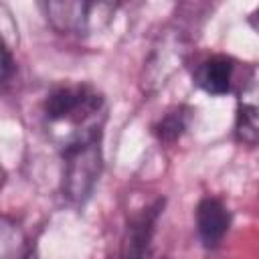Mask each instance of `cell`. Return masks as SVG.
I'll list each match as a JSON object with an SVG mask.
<instances>
[{
    "label": "cell",
    "mask_w": 259,
    "mask_h": 259,
    "mask_svg": "<svg viewBox=\"0 0 259 259\" xmlns=\"http://www.w3.org/2000/svg\"><path fill=\"white\" fill-rule=\"evenodd\" d=\"M105 111L103 95L87 83L57 85L42 103L47 132L59 148L87 138H101Z\"/></svg>",
    "instance_id": "cell-1"
},
{
    "label": "cell",
    "mask_w": 259,
    "mask_h": 259,
    "mask_svg": "<svg viewBox=\"0 0 259 259\" xmlns=\"http://www.w3.org/2000/svg\"><path fill=\"white\" fill-rule=\"evenodd\" d=\"M61 192L71 204H83L101 174V138H87L61 148Z\"/></svg>",
    "instance_id": "cell-2"
},
{
    "label": "cell",
    "mask_w": 259,
    "mask_h": 259,
    "mask_svg": "<svg viewBox=\"0 0 259 259\" xmlns=\"http://www.w3.org/2000/svg\"><path fill=\"white\" fill-rule=\"evenodd\" d=\"M42 8L51 26L63 34H85L99 22L95 16L107 20L115 10L111 4L103 2H47Z\"/></svg>",
    "instance_id": "cell-3"
},
{
    "label": "cell",
    "mask_w": 259,
    "mask_h": 259,
    "mask_svg": "<svg viewBox=\"0 0 259 259\" xmlns=\"http://www.w3.org/2000/svg\"><path fill=\"white\" fill-rule=\"evenodd\" d=\"M164 210V198H156L154 202L140 208L136 214L127 219L123 229L119 259H148L152 237L156 231V223Z\"/></svg>",
    "instance_id": "cell-4"
},
{
    "label": "cell",
    "mask_w": 259,
    "mask_h": 259,
    "mask_svg": "<svg viewBox=\"0 0 259 259\" xmlns=\"http://www.w3.org/2000/svg\"><path fill=\"white\" fill-rule=\"evenodd\" d=\"M231 227V212L217 196H204L196 206V231L206 249H214Z\"/></svg>",
    "instance_id": "cell-5"
},
{
    "label": "cell",
    "mask_w": 259,
    "mask_h": 259,
    "mask_svg": "<svg viewBox=\"0 0 259 259\" xmlns=\"http://www.w3.org/2000/svg\"><path fill=\"white\" fill-rule=\"evenodd\" d=\"M235 63L227 55H212L198 63L194 71V83L208 95H225L231 89Z\"/></svg>",
    "instance_id": "cell-6"
},
{
    "label": "cell",
    "mask_w": 259,
    "mask_h": 259,
    "mask_svg": "<svg viewBox=\"0 0 259 259\" xmlns=\"http://www.w3.org/2000/svg\"><path fill=\"white\" fill-rule=\"evenodd\" d=\"M235 132H237L239 142H243L247 146L257 144L259 125H257V81H255V73H251V77L247 79V85L239 93Z\"/></svg>",
    "instance_id": "cell-7"
},
{
    "label": "cell",
    "mask_w": 259,
    "mask_h": 259,
    "mask_svg": "<svg viewBox=\"0 0 259 259\" xmlns=\"http://www.w3.org/2000/svg\"><path fill=\"white\" fill-rule=\"evenodd\" d=\"M30 239L10 217L0 214V259H28Z\"/></svg>",
    "instance_id": "cell-8"
},
{
    "label": "cell",
    "mask_w": 259,
    "mask_h": 259,
    "mask_svg": "<svg viewBox=\"0 0 259 259\" xmlns=\"http://www.w3.org/2000/svg\"><path fill=\"white\" fill-rule=\"evenodd\" d=\"M190 113L192 109L188 105H178L170 111H166V115L154 125V134L160 142H176L184 130L188 127V121H190Z\"/></svg>",
    "instance_id": "cell-9"
},
{
    "label": "cell",
    "mask_w": 259,
    "mask_h": 259,
    "mask_svg": "<svg viewBox=\"0 0 259 259\" xmlns=\"http://www.w3.org/2000/svg\"><path fill=\"white\" fill-rule=\"evenodd\" d=\"M14 73V59H12V53L8 51L2 34H0V83L10 79Z\"/></svg>",
    "instance_id": "cell-10"
},
{
    "label": "cell",
    "mask_w": 259,
    "mask_h": 259,
    "mask_svg": "<svg viewBox=\"0 0 259 259\" xmlns=\"http://www.w3.org/2000/svg\"><path fill=\"white\" fill-rule=\"evenodd\" d=\"M4 180H6V172H4V168L0 166V188L4 186Z\"/></svg>",
    "instance_id": "cell-11"
}]
</instances>
